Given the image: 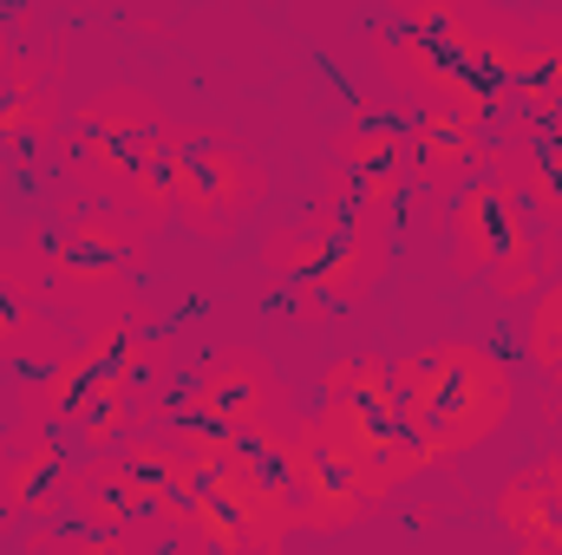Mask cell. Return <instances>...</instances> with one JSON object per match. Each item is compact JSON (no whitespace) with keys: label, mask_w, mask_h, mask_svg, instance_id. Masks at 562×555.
Instances as JSON below:
<instances>
[{"label":"cell","mask_w":562,"mask_h":555,"mask_svg":"<svg viewBox=\"0 0 562 555\" xmlns=\"http://www.w3.org/2000/svg\"><path fill=\"white\" fill-rule=\"evenodd\" d=\"M524 353L530 366L562 393V275H550L530 294V320H524Z\"/></svg>","instance_id":"cell-19"},{"label":"cell","mask_w":562,"mask_h":555,"mask_svg":"<svg viewBox=\"0 0 562 555\" xmlns=\"http://www.w3.org/2000/svg\"><path fill=\"white\" fill-rule=\"evenodd\" d=\"M491 163L510 177V190L530 203L537 223L562 236V138L543 118H510L491 132Z\"/></svg>","instance_id":"cell-17"},{"label":"cell","mask_w":562,"mask_h":555,"mask_svg":"<svg viewBox=\"0 0 562 555\" xmlns=\"http://www.w3.org/2000/svg\"><path fill=\"white\" fill-rule=\"evenodd\" d=\"M150 236H157V223H144L138 209L105 203V196H79L20 249L33 262L40 294L66 320H86V314L138 294V275L150 269Z\"/></svg>","instance_id":"cell-4"},{"label":"cell","mask_w":562,"mask_h":555,"mask_svg":"<svg viewBox=\"0 0 562 555\" xmlns=\"http://www.w3.org/2000/svg\"><path fill=\"white\" fill-rule=\"evenodd\" d=\"M164 105L144 92V86H105V92H86L66 125H59V163L66 177L79 183V196H105V203H125L138 170L150 163V150L164 144Z\"/></svg>","instance_id":"cell-10"},{"label":"cell","mask_w":562,"mask_h":555,"mask_svg":"<svg viewBox=\"0 0 562 555\" xmlns=\"http://www.w3.org/2000/svg\"><path fill=\"white\" fill-rule=\"evenodd\" d=\"M400 373V393H406V412L419 424V438L431 444L438 464L477 451L484 438H497L510 424L517 406V373L491 353V347H471V340H431L393 360Z\"/></svg>","instance_id":"cell-6"},{"label":"cell","mask_w":562,"mask_h":555,"mask_svg":"<svg viewBox=\"0 0 562 555\" xmlns=\"http://www.w3.org/2000/svg\"><path fill=\"white\" fill-rule=\"evenodd\" d=\"M413 105L393 92H380V99H360L353 112H347V125H340V138H334V170H327V183H340V190H353V196H367L373 209H400V196L413 190Z\"/></svg>","instance_id":"cell-12"},{"label":"cell","mask_w":562,"mask_h":555,"mask_svg":"<svg viewBox=\"0 0 562 555\" xmlns=\"http://www.w3.org/2000/svg\"><path fill=\"white\" fill-rule=\"evenodd\" d=\"M0 7H7V0H0Z\"/></svg>","instance_id":"cell-21"},{"label":"cell","mask_w":562,"mask_h":555,"mask_svg":"<svg viewBox=\"0 0 562 555\" xmlns=\"http://www.w3.org/2000/svg\"><path fill=\"white\" fill-rule=\"evenodd\" d=\"M491 13H497L491 0H393L373 26V59L386 86L406 105H425V99L464 105V72L477 59Z\"/></svg>","instance_id":"cell-8"},{"label":"cell","mask_w":562,"mask_h":555,"mask_svg":"<svg viewBox=\"0 0 562 555\" xmlns=\"http://www.w3.org/2000/svg\"><path fill=\"white\" fill-rule=\"evenodd\" d=\"M537 118H543V125H550V132H557V138H562V92H557V99H550V105H543V112H537Z\"/></svg>","instance_id":"cell-20"},{"label":"cell","mask_w":562,"mask_h":555,"mask_svg":"<svg viewBox=\"0 0 562 555\" xmlns=\"http://www.w3.org/2000/svg\"><path fill=\"white\" fill-rule=\"evenodd\" d=\"M406 150H413V183L451 196L491 157V125L458 99H425V105H413V144Z\"/></svg>","instance_id":"cell-15"},{"label":"cell","mask_w":562,"mask_h":555,"mask_svg":"<svg viewBox=\"0 0 562 555\" xmlns=\"http://www.w3.org/2000/svg\"><path fill=\"white\" fill-rule=\"evenodd\" d=\"M393 216L373 209L367 196L327 183V196L269 236L262 249V275L276 287V301L294 307V320H327L340 307H360L393 262Z\"/></svg>","instance_id":"cell-2"},{"label":"cell","mask_w":562,"mask_h":555,"mask_svg":"<svg viewBox=\"0 0 562 555\" xmlns=\"http://www.w3.org/2000/svg\"><path fill=\"white\" fill-rule=\"evenodd\" d=\"M314 418L386 484H419L425 471H438L431 444L419 438V424L406 412V393H400V373L386 353H340L321 366V406Z\"/></svg>","instance_id":"cell-7"},{"label":"cell","mask_w":562,"mask_h":555,"mask_svg":"<svg viewBox=\"0 0 562 555\" xmlns=\"http://www.w3.org/2000/svg\"><path fill=\"white\" fill-rule=\"evenodd\" d=\"M497 530L530 555L562 550V457H537V464H524V471L504 477V490H497Z\"/></svg>","instance_id":"cell-18"},{"label":"cell","mask_w":562,"mask_h":555,"mask_svg":"<svg viewBox=\"0 0 562 555\" xmlns=\"http://www.w3.org/2000/svg\"><path fill=\"white\" fill-rule=\"evenodd\" d=\"M72 340V320L40 294L26 249H0V360L7 366H46Z\"/></svg>","instance_id":"cell-16"},{"label":"cell","mask_w":562,"mask_h":555,"mask_svg":"<svg viewBox=\"0 0 562 555\" xmlns=\"http://www.w3.org/2000/svg\"><path fill=\"white\" fill-rule=\"evenodd\" d=\"M445 242H451V275L491 281L504 301H530L562 269V236L530 216V203L510 190V177L484 157L445 209Z\"/></svg>","instance_id":"cell-5"},{"label":"cell","mask_w":562,"mask_h":555,"mask_svg":"<svg viewBox=\"0 0 562 555\" xmlns=\"http://www.w3.org/2000/svg\"><path fill=\"white\" fill-rule=\"evenodd\" d=\"M59 86L40 59H26L20 46H0V183L26 177L46 150H59Z\"/></svg>","instance_id":"cell-14"},{"label":"cell","mask_w":562,"mask_h":555,"mask_svg":"<svg viewBox=\"0 0 562 555\" xmlns=\"http://www.w3.org/2000/svg\"><path fill=\"white\" fill-rule=\"evenodd\" d=\"M170 406V340L150 333L144 301H112L86 320H72V340L59 360L40 366L26 412L53 418L79 451H112Z\"/></svg>","instance_id":"cell-1"},{"label":"cell","mask_w":562,"mask_h":555,"mask_svg":"<svg viewBox=\"0 0 562 555\" xmlns=\"http://www.w3.org/2000/svg\"><path fill=\"white\" fill-rule=\"evenodd\" d=\"M281 406H288V386L269 366V353H256V347H216L183 380V393L164 406L157 438L177 444L183 457H210V451H229L243 431L269 424Z\"/></svg>","instance_id":"cell-9"},{"label":"cell","mask_w":562,"mask_h":555,"mask_svg":"<svg viewBox=\"0 0 562 555\" xmlns=\"http://www.w3.org/2000/svg\"><path fill=\"white\" fill-rule=\"evenodd\" d=\"M288 451H294V523H301V536H340L386 503V484L314 412L288 406Z\"/></svg>","instance_id":"cell-11"},{"label":"cell","mask_w":562,"mask_h":555,"mask_svg":"<svg viewBox=\"0 0 562 555\" xmlns=\"http://www.w3.org/2000/svg\"><path fill=\"white\" fill-rule=\"evenodd\" d=\"M269 196V170L223 125H164V144L138 170L125 209L144 223H177L196 242H229Z\"/></svg>","instance_id":"cell-3"},{"label":"cell","mask_w":562,"mask_h":555,"mask_svg":"<svg viewBox=\"0 0 562 555\" xmlns=\"http://www.w3.org/2000/svg\"><path fill=\"white\" fill-rule=\"evenodd\" d=\"M72 438L53 418H20L0 431V523H53L72 490Z\"/></svg>","instance_id":"cell-13"}]
</instances>
